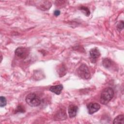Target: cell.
<instances>
[{
  "label": "cell",
  "mask_w": 124,
  "mask_h": 124,
  "mask_svg": "<svg viewBox=\"0 0 124 124\" xmlns=\"http://www.w3.org/2000/svg\"><path fill=\"white\" fill-rule=\"evenodd\" d=\"M89 54L91 62H95L100 55V52L97 48L94 47L90 50Z\"/></svg>",
  "instance_id": "obj_5"
},
{
  "label": "cell",
  "mask_w": 124,
  "mask_h": 124,
  "mask_svg": "<svg viewBox=\"0 0 124 124\" xmlns=\"http://www.w3.org/2000/svg\"><path fill=\"white\" fill-rule=\"evenodd\" d=\"M54 15L56 16H59L60 15V11L59 10H55L54 12Z\"/></svg>",
  "instance_id": "obj_18"
},
{
  "label": "cell",
  "mask_w": 124,
  "mask_h": 124,
  "mask_svg": "<svg viewBox=\"0 0 124 124\" xmlns=\"http://www.w3.org/2000/svg\"><path fill=\"white\" fill-rule=\"evenodd\" d=\"M79 9L82 12V13L86 16H89L90 15V12L88 8L85 6H81L79 8Z\"/></svg>",
  "instance_id": "obj_13"
},
{
  "label": "cell",
  "mask_w": 124,
  "mask_h": 124,
  "mask_svg": "<svg viewBox=\"0 0 124 124\" xmlns=\"http://www.w3.org/2000/svg\"><path fill=\"white\" fill-rule=\"evenodd\" d=\"M6 99L5 97L1 96L0 97V107H3L6 105Z\"/></svg>",
  "instance_id": "obj_15"
},
{
  "label": "cell",
  "mask_w": 124,
  "mask_h": 124,
  "mask_svg": "<svg viewBox=\"0 0 124 124\" xmlns=\"http://www.w3.org/2000/svg\"><path fill=\"white\" fill-rule=\"evenodd\" d=\"M54 119L56 120H64L67 118V115L64 109L61 108L56 113L54 116Z\"/></svg>",
  "instance_id": "obj_7"
},
{
  "label": "cell",
  "mask_w": 124,
  "mask_h": 124,
  "mask_svg": "<svg viewBox=\"0 0 124 124\" xmlns=\"http://www.w3.org/2000/svg\"><path fill=\"white\" fill-rule=\"evenodd\" d=\"M89 114H93L97 111L100 108V106L96 103H90L87 106Z\"/></svg>",
  "instance_id": "obj_6"
},
{
  "label": "cell",
  "mask_w": 124,
  "mask_h": 124,
  "mask_svg": "<svg viewBox=\"0 0 124 124\" xmlns=\"http://www.w3.org/2000/svg\"><path fill=\"white\" fill-rule=\"evenodd\" d=\"M103 65L104 67L106 68H109L112 65V61L108 58H104L103 60Z\"/></svg>",
  "instance_id": "obj_12"
},
{
  "label": "cell",
  "mask_w": 124,
  "mask_h": 124,
  "mask_svg": "<svg viewBox=\"0 0 124 124\" xmlns=\"http://www.w3.org/2000/svg\"><path fill=\"white\" fill-rule=\"evenodd\" d=\"M24 111H25V110H24V108L21 105H18L17 106V107L16 108V113H17V112L23 113Z\"/></svg>",
  "instance_id": "obj_16"
},
{
  "label": "cell",
  "mask_w": 124,
  "mask_h": 124,
  "mask_svg": "<svg viewBox=\"0 0 124 124\" xmlns=\"http://www.w3.org/2000/svg\"><path fill=\"white\" fill-rule=\"evenodd\" d=\"M15 53L18 58L25 59L28 56L30 53V50L28 48L24 47H19L15 50Z\"/></svg>",
  "instance_id": "obj_4"
},
{
  "label": "cell",
  "mask_w": 124,
  "mask_h": 124,
  "mask_svg": "<svg viewBox=\"0 0 124 124\" xmlns=\"http://www.w3.org/2000/svg\"><path fill=\"white\" fill-rule=\"evenodd\" d=\"M78 107L75 105H70L68 107V113L70 118L75 117L77 114Z\"/></svg>",
  "instance_id": "obj_8"
},
{
  "label": "cell",
  "mask_w": 124,
  "mask_h": 124,
  "mask_svg": "<svg viewBox=\"0 0 124 124\" xmlns=\"http://www.w3.org/2000/svg\"><path fill=\"white\" fill-rule=\"evenodd\" d=\"M114 95V91L110 87H107L102 92L100 97V102L103 105L107 104L113 98Z\"/></svg>",
  "instance_id": "obj_1"
},
{
  "label": "cell",
  "mask_w": 124,
  "mask_h": 124,
  "mask_svg": "<svg viewBox=\"0 0 124 124\" xmlns=\"http://www.w3.org/2000/svg\"><path fill=\"white\" fill-rule=\"evenodd\" d=\"M66 74V69L64 66H62L59 69V74L60 77H62Z\"/></svg>",
  "instance_id": "obj_14"
},
{
  "label": "cell",
  "mask_w": 124,
  "mask_h": 124,
  "mask_svg": "<svg viewBox=\"0 0 124 124\" xmlns=\"http://www.w3.org/2000/svg\"><path fill=\"white\" fill-rule=\"evenodd\" d=\"M117 28L118 30H119V31H120V30H121L123 29V28H124V22H123V21H119L118 23Z\"/></svg>",
  "instance_id": "obj_17"
},
{
  "label": "cell",
  "mask_w": 124,
  "mask_h": 124,
  "mask_svg": "<svg viewBox=\"0 0 124 124\" xmlns=\"http://www.w3.org/2000/svg\"><path fill=\"white\" fill-rule=\"evenodd\" d=\"M27 103L31 107H37L41 103V98L34 93L28 94L25 98Z\"/></svg>",
  "instance_id": "obj_2"
},
{
  "label": "cell",
  "mask_w": 124,
  "mask_h": 124,
  "mask_svg": "<svg viewBox=\"0 0 124 124\" xmlns=\"http://www.w3.org/2000/svg\"><path fill=\"white\" fill-rule=\"evenodd\" d=\"M40 5V8L43 10H47L51 6V3L49 1H42Z\"/></svg>",
  "instance_id": "obj_10"
},
{
  "label": "cell",
  "mask_w": 124,
  "mask_h": 124,
  "mask_svg": "<svg viewBox=\"0 0 124 124\" xmlns=\"http://www.w3.org/2000/svg\"><path fill=\"white\" fill-rule=\"evenodd\" d=\"M78 74L80 78L84 79H87L90 77L89 69L85 64H82L78 69Z\"/></svg>",
  "instance_id": "obj_3"
},
{
  "label": "cell",
  "mask_w": 124,
  "mask_h": 124,
  "mask_svg": "<svg viewBox=\"0 0 124 124\" xmlns=\"http://www.w3.org/2000/svg\"><path fill=\"white\" fill-rule=\"evenodd\" d=\"M124 115H119L117 116L115 118V119L113 120V124H123L124 123Z\"/></svg>",
  "instance_id": "obj_11"
},
{
  "label": "cell",
  "mask_w": 124,
  "mask_h": 124,
  "mask_svg": "<svg viewBox=\"0 0 124 124\" xmlns=\"http://www.w3.org/2000/svg\"><path fill=\"white\" fill-rule=\"evenodd\" d=\"M63 89V86L62 84H59V85H57L55 86H52L50 87L49 90L56 94H60Z\"/></svg>",
  "instance_id": "obj_9"
}]
</instances>
